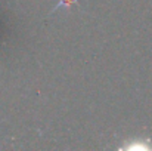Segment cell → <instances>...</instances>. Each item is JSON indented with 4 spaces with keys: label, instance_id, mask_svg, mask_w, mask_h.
Returning a JSON list of instances; mask_svg holds the SVG:
<instances>
[{
    "label": "cell",
    "instance_id": "cell-1",
    "mask_svg": "<svg viewBox=\"0 0 152 151\" xmlns=\"http://www.w3.org/2000/svg\"><path fill=\"white\" fill-rule=\"evenodd\" d=\"M75 3V0H61L56 6H55V10L58 9V7H61V6H66V7H69L71 4H74Z\"/></svg>",
    "mask_w": 152,
    "mask_h": 151
}]
</instances>
